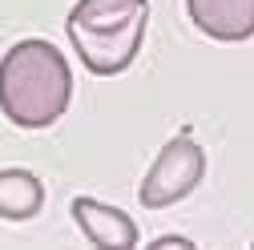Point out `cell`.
Segmentation results:
<instances>
[{
  "label": "cell",
  "instance_id": "cell-1",
  "mask_svg": "<svg viewBox=\"0 0 254 250\" xmlns=\"http://www.w3.org/2000/svg\"><path fill=\"white\" fill-rule=\"evenodd\" d=\"M73 101V69L53 41L28 37L0 57V109L20 129H49Z\"/></svg>",
  "mask_w": 254,
  "mask_h": 250
},
{
  "label": "cell",
  "instance_id": "cell-2",
  "mask_svg": "<svg viewBox=\"0 0 254 250\" xmlns=\"http://www.w3.org/2000/svg\"><path fill=\"white\" fill-rule=\"evenodd\" d=\"M149 28L145 0H77L65 33L73 53L93 77H117L137 61Z\"/></svg>",
  "mask_w": 254,
  "mask_h": 250
},
{
  "label": "cell",
  "instance_id": "cell-3",
  "mask_svg": "<svg viewBox=\"0 0 254 250\" xmlns=\"http://www.w3.org/2000/svg\"><path fill=\"white\" fill-rule=\"evenodd\" d=\"M202 178H206V149L190 133H178V137H170L162 149H157L153 166L145 170V178L137 186V202L145 210L178 206L182 198H190L198 190Z\"/></svg>",
  "mask_w": 254,
  "mask_h": 250
},
{
  "label": "cell",
  "instance_id": "cell-4",
  "mask_svg": "<svg viewBox=\"0 0 254 250\" xmlns=\"http://www.w3.org/2000/svg\"><path fill=\"white\" fill-rule=\"evenodd\" d=\"M69 214H73L77 230L89 238V246H101V250H133L137 246V222L117 206H105L97 198H73Z\"/></svg>",
  "mask_w": 254,
  "mask_h": 250
},
{
  "label": "cell",
  "instance_id": "cell-5",
  "mask_svg": "<svg viewBox=\"0 0 254 250\" xmlns=\"http://www.w3.org/2000/svg\"><path fill=\"white\" fill-rule=\"evenodd\" d=\"M186 12L210 41L238 45L254 37V0H186Z\"/></svg>",
  "mask_w": 254,
  "mask_h": 250
},
{
  "label": "cell",
  "instance_id": "cell-6",
  "mask_svg": "<svg viewBox=\"0 0 254 250\" xmlns=\"http://www.w3.org/2000/svg\"><path fill=\"white\" fill-rule=\"evenodd\" d=\"M45 206V182L33 170H0V218L28 222Z\"/></svg>",
  "mask_w": 254,
  "mask_h": 250
},
{
  "label": "cell",
  "instance_id": "cell-7",
  "mask_svg": "<svg viewBox=\"0 0 254 250\" xmlns=\"http://www.w3.org/2000/svg\"><path fill=\"white\" fill-rule=\"evenodd\" d=\"M153 250H194V242L190 238H178V234H166V238H157Z\"/></svg>",
  "mask_w": 254,
  "mask_h": 250
}]
</instances>
